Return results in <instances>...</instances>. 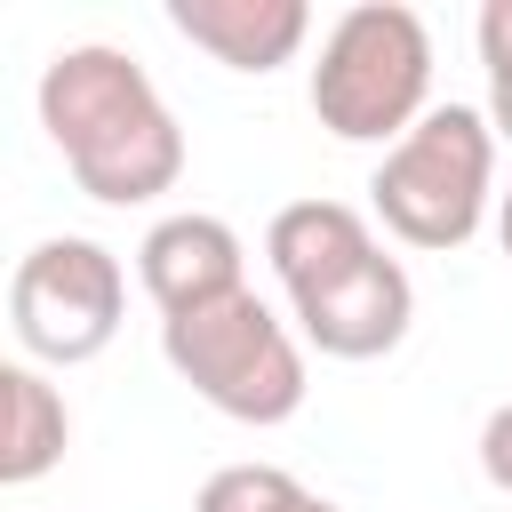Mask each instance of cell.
<instances>
[{
	"label": "cell",
	"instance_id": "6",
	"mask_svg": "<svg viewBox=\"0 0 512 512\" xmlns=\"http://www.w3.org/2000/svg\"><path fill=\"white\" fill-rule=\"evenodd\" d=\"M288 320H296V336H304L312 352H328V360H384V352L408 336V320H416V280L400 272V256L376 248V256H360L352 272L288 296Z\"/></svg>",
	"mask_w": 512,
	"mask_h": 512
},
{
	"label": "cell",
	"instance_id": "7",
	"mask_svg": "<svg viewBox=\"0 0 512 512\" xmlns=\"http://www.w3.org/2000/svg\"><path fill=\"white\" fill-rule=\"evenodd\" d=\"M136 280L144 296L160 304V320L192 312V304H216L232 288H248V248L224 216H200V208H176L160 216L144 240H136Z\"/></svg>",
	"mask_w": 512,
	"mask_h": 512
},
{
	"label": "cell",
	"instance_id": "11",
	"mask_svg": "<svg viewBox=\"0 0 512 512\" xmlns=\"http://www.w3.org/2000/svg\"><path fill=\"white\" fill-rule=\"evenodd\" d=\"M304 496H312V488H304L288 464H224V472L200 480L192 512H296Z\"/></svg>",
	"mask_w": 512,
	"mask_h": 512
},
{
	"label": "cell",
	"instance_id": "10",
	"mask_svg": "<svg viewBox=\"0 0 512 512\" xmlns=\"http://www.w3.org/2000/svg\"><path fill=\"white\" fill-rule=\"evenodd\" d=\"M72 408L32 360H0V488H32L64 464Z\"/></svg>",
	"mask_w": 512,
	"mask_h": 512
},
{
	"label": "cell",
	"instance_id": "13",
	"mask_svg": "<svg viewBox=\"0 0 512 512\" xmlns=\"http://www.w3.org/2000/svg\"><path fill=\"white\" fill-rule=\"evenodd\" d=\"M480 472L512 496V400H504V408H488V424H480Z\"/></svg>",
	"mask_w": 512,
	"mask_h": 512
},
{
	"label": "cell",
	"instance_id": "14",
	"mask_svg": "<svg viewBox=\"0 0 512 512\" xmlns=\"http://www.w3.org/2000/svg\"><path fill=\"white\" fill-rule=\"evenodd\" d=\"M480 120H488L496 144H512V80H488V112H480Z\"/></svg>",
	"mask_w": 512,
	"mask_h": 512
},
{
	"label": "cell",
	"instance_id": "3",
	"mask_svg": "<svg viewBox=\"0 0 512 512\" xmlns=\"http://www.w3.org/2000/svg\"><path fill=\"white\" fill-rule=\"evenodd\" d=\"M160 360L176 368V384H192L216 416L232 424H288L312 392L304 376V344L296 328L256 296V288H232L216 304H192L176 320H160Z\"/></svg>",
	"mask_w": 512,
	"mask_h": 512
},
{
	"label": "cell",
	"instance_id": "16",
	"mask_svg": "<svg viewBox=\"0 0 512 512\" xmlns=\"http://www.w3.org/2000/svg\"><path fill=\"white\" fill-rule=\"evenodd\" d=\"M296 512H344V504H328V496H304V504H296Z\"/></svg>",
	"mask_w": 512,
	"mask_h": 512
},
{
	"label": "cell",
	"instance_id": "12",
	"mask_svg": "<svg viewBox=\"0 0 512 512\" xmlns=\"http://www.w3.org/2000/svg\"><path fill=\"white\" fill-rule=\"evenodd\" d=\"M472 40H480V64H488V80H512V0H480V24H472Z\"/></svg>",
	"mask_w": 512,
	"mask_h": 512
},
{
	"label": "cell",
	"instance_id": "2",
	"mask_svg": "<svg viewBox=\"0 0 512 512\" xmlns=\"http://www.w3.org/2000/svg\"><path fill=\"white\" fill-rule=\"evenodd\" d=\"M432 112V32L400 0H360L312 56V120L336 144H400Z\"/></svg>",
	"mask_w": 512,
	"mask_h": 512
},
{
	"label": "cell",
	"instance_id": "8",
	"mask_svg": "<svg viewBox=\"0 0 512 512\" xmlns=\"http://www.w3.org/2000/svg\"><path fill=\"white\" fill-rule=\"evenodd\" d=\"M168 24L224 72H280L312 40L304 0H168Z\"/></svg>",
	"mask_w": 512,
	"mask_h": 512
},
{
	"label": "cell",
	"instance_id": "4",
	"mask_svg": "<svg viewBox=\"0 0 512 512\" xmlns=\"http://www.w3.org/2000/svg\"><path fill=\"white\" fill-rule=\"evenodd\" d=\"M368 208L408 248H464L496 216V136L472 104H432L368 176Z\"/></svg>",
	"mask_w": 512,
	"mask_h": 512
},
{
	"label": "cell",
	"instance_id": "9",
	"mask_svg": "<svg viewBox=\"0 0 512 512\" xmlns=\"http://www.w3.org/2000/svg\"><path fill=\"white\" fill-rule=\"evenodd\" d=\"M376 248H384L376 224H368L360 208H344V200H288V208L264 224V256H272V272H280L288 296L352 272V264L376 256Z\"/></svg>",
	"mask_w": 512,
	"mask_h": 512
},
{
	"label": "cell",
	"instance_id": "1",
	"mask_svg": "<svg viewBox=\"0 0 512 512\" xmlns=\"http://www.w3.org/2000/svg\"><path fill=\"white\" fill-rule=\"evenodd\" d=\"M40 128L64 152L72 184L104 208H144L160 192H176L184 176V128L168 112V96L152 88V72L112 48V40H80L56 48L40 64Z\"/></svg>",
	"mask_w": 512,
	"mask_h": 512
},
{
	"label": "cell",
	"instance_id": "5",
	"mask_svg": "<svg viewBox=\"0 0 512 512\" xmlns=\"http://www.w3.org/2000/svg\"><path fill=\"white\" fill-rule=\"evenodd\" d=\"M120 312H128V272L104 240H80V232L24 248L16 280H8V320L40 368L96 360L120 336Z\"/></svg>",
	"mask_w": 512,
	"mask_h": 512
},
{
	"label": "cell",
	"instance_id": "15",
	"mask_svg": "<svg viewBox=\"0 0 512 512\" xmlns=\"http://www.w3.org/2000/svg\"><path fill=\"white\" fill-rule=\"evenodd\" d=\"M496 240H504V256H512V192H496Z\"/></svg>",
	"mask_w": 512,
	"mask_h": 512
}]
</instances>
